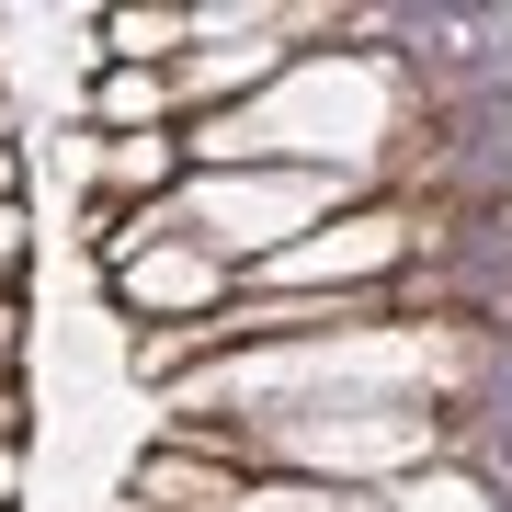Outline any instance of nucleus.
I'll list each match as a JSON object with an SVG mask.
<instances>
[{"label": "nucleus", "instance_id": "1", "mask_svg": "<svg viewBox=\"0 0 512 512\" xmlns=\"http://www.w3.org/2000/svg\"><path fill=\"white\" fill-rule=\"evenodd\" d=\"M205 285H217V262H205V251H160V262H126V296H137V308H148V296H205Z\"/></svg>", "mask_w": 512, "mask_h": 512}, {"label": "nucleus", "instance_id": "2", "mask_svg": "<svg viewBox=\"0 0 512 512\" xmlns=\"http://www.w3.org/2000/svg\"><path fill=\"white\" fill-rule=\"evenodd\" d=\"M92 114H103V126H137V114H160V69H114Z\"/></svg>", "mask_w": 512, "mask_h": 512}, {"label": "nucleus", "instance_id": "3", "mask_svg": "<svg viewBox=\"0 0 512 512\" xmlns=\"http://www.w3.org/2000/svg\"><path fill=\"white\" fill-rule=\"evenodd\" d=\"M12 251H23V228H12V205H0V262H12Z\"/></svg>", "mask_w": 512, "mask_h": 512}]
</instances>
